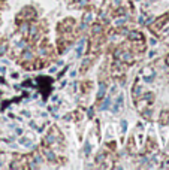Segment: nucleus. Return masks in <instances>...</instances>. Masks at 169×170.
<instances>
[{"label": "nucleus", "instance_id": "39448f33", "mask_svg": "<svg viewBox=\"0 0 169 170\" xmlns=\"http://www.w3.org/2000/svg\"><path fill=\"white\" fill-rule=\"evenodd\" d=\"M24 58L25 60H32V52H24Z\"/></svg>", "mask_w": 169, "mask_h": 170}, {"label": "nucleus", "instance_id": "f257e3e1", "mask_svg": "<svg viewBox=\"0 0 169 170\" xmlns=\"http://www.w3.org/2000/svg\"><path fill=\"white\" fill-rule=\"evenodd\" d=\"M99 94H97V99H102L103 96H105V84H100L99 85Z\"/></svg>", "mask_w": 169, "mask_h": 170}, {"label": "nucleus", "instance_id": "423d86ee", "mask_svg": "<svg viewBox=\"0 0 169 170\" xmlns=\"http://www.w3.org/2000/svg\"><path fill=\"white\" fill-rule=\"evenodd\" d=\"M45 142H46V143H53V142H54V139H53V136H48Z\"/></svg>", "mask_w": 169, "mask_h": 170}, {"label": "nucleus", "instance_id": "f03ea898", "mask_svg": "<svg viewBox=\"0 0 169 170\" xmlns=\"http://www.w3.org/2000/svg\"><path fill=\"white\" fill-rule=\"evenodd\" d=\"M45 152V155L48 157V158L51 160V161H56V155L53 154V152H51V151H44Z\"/></svg>", "mask_w": 169, "mask_h": 170}, {"label": "nucleus", "instance_id": "20e7f679", "mask_svg": "<svg viewBox=\"0 0 169 170\" xmlns=\"http://www.w3.org/2000/svg\"><path fill=\"white\" fill-rule=\"evenodd\" d=\"M130 39H142V36H141L139 33L133 31V33H130Z\"/></svg>", "mask_w": 169, "mask_h": 170}, {"label": "nucleus", "instance_id": "7ed1b4c3", "mask_svg": "<svg viewBox=\"0 0 169 170\" xmlns=\"http://www.w3.org/2000/svg\"><path fill=\"white\" fill-rule=\"evenodd\" d=\"M21 33L23 34H29V25L27 24H23L21 25Z\"/></svg>", "mask_w": 169, "mask_h": 170}]
</instances>
